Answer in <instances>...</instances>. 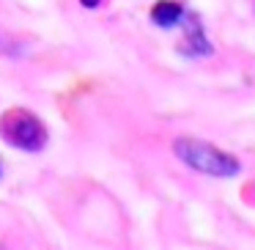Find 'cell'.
I'll list each match as a JSON object with an SVG mask.
<instances>
[{"label":"cell","instance_id":"obj_4","mask_svg":"<svg viewBox=\"0 0 255 250\" xmlns=\"http://www.w3.org/2000/svg\"><path fill=\"white\" fill-rule=\"evenodd\" d=\"M151 19H154L159 28H173L184 19V6L176 0H159L154 8H151Z\"/></svg>","mask_w":255,"mask_h":250},{"label":"cell","instance_id":"obj_1","mask_svg":"<svg viewBox=\"0 0 255 250\" xmlns=\"http://www.w3.org/2000/svg\"><path fill=\"white\" fill-rule=\"evenodd\" d=\"M173 151L176 157L189 165L192 171L206 173V176H217V179H231L242 173V162L233 154L217 149V146L206 143L198 138H176L173 140Z\"/></svg>","mask_w":255,"mask_h":250},{"label":"cell","instance_id":"obj_5","mask_svg":"<svg viewBox=\"0 0 255 250\" xmlns=\"http://www.w3.org/2000/svg\"><path fill=\"white\" fill-rule=\"evenodd\" d=\"M80 3H83L85 8H96V6L102 3V0H80Z\"/></svg>","mask_w":255,"mask_h":250},{"label":"cell","instance_id":"obj_2","mask_svg":"<svg viewBox=\"0 0 255 250\" xmlns=\"http://www.w3.org/2000/svg\"><path fill=\"white\" fill-rule=\"evenodd\" d=\"M0 138L19 151H41L47 146V127L33 110L11 107L0 116Z\"/></svg>","mask_w":255,"mask_h":250},{"label":"cell","instance_id":"obj_3","mask_svg":"<svg viewBox=\"0 0 255 250\" xmlns=\"http://www.w3.org/2000/svg\"><path fill=\"white\" fill-rule=\"evenodd\" d=\"M187 22L189 25H184L187 36H184V41H181V52H187V55H211V44H209V39L203 36L200 22L195 17H189Z\"/></svg>","mask_w":255,"mask_h":250}]
</instances>
